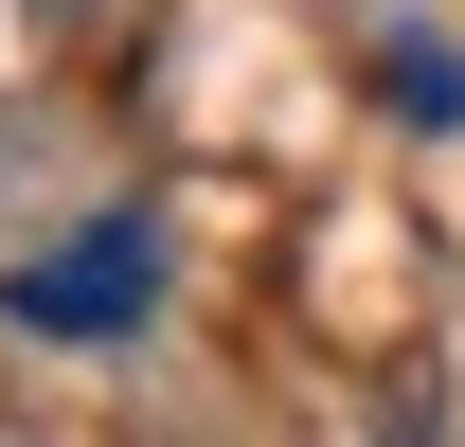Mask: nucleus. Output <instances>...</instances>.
I'll list each match as a JSON object with an SVG mask.
<instances>
[{
  "label": "nucleus",
  "mask_w": 465,
  "mask_h": 447,
  "mask_svg": "<svg viewBox=\"0 0 465 447\" xmlns=\"http://www.w3.org/2000/svg\"><path fill=\"white\" fill-rule=\"evenodd\" d=\"M0 304H18L36 340H125L143 304H162V215H90L72 251H36V269L0 286Z\"/></svg>",
  "instance_id": "1"
},
{
  "label": "nucleus",
  "mask_w": 465,
  "mask_h": 447,
  "mask_svg": "<svg viewBox=\"0 0 465 447\" xmlns=\"http://www.w3.org/2000/svg\"><path fill=\"white\" fill-rule=\"evenodd\" d=\"M376 90H394V125H465V55H448V36H394Z\"/></svg>",
  "instance_id": "2"
}]
</instances>
